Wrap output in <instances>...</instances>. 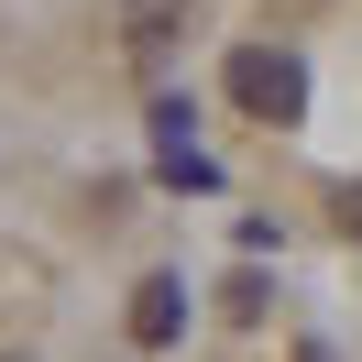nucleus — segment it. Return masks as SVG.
Masks as SVG:
<instances>
[{"label": "nucleus", "mask_w": 362, "mask_h": 362, "mask_svg": "<svg viewBox=\"0 0 362 362\" xmlns=\"http://www.w3.org/2000/svg\"><path fill=\"white\" fill-rule=\"evenodd\" d=\"M230 99H242L252 121H296L308 110V66H296L286 45H242L230 55Z\"/></svg>", "instance_id": "1"}, {"label": "nucleus", "mask_w": 362, "mask_h": 362, "mask_svg": "<svg viewBox=\"0 0 362 362\" xmlns=\"http://www.w3.org/2000/svg\"><path fill=\"white\" fill-rule=\"evenodd\" d=\"M176 329H187V286H176V274H154V286H132V340H143V351H165Z\"/></svg>", "instance_id": "2"}, {"label": "nucleus", "mask_w": 362, "mask_h": 362, "mask_svg": "<svg viewBox=\"0 0 362 362\" xmlns=\"http://www.w3.org/2000/svg\"><path fill=\"white\" fill-rule=\"evenodd\" d=\"M176 23H187V0H121V45H143V55H154Z\"/></svg>", "instance_id": "3"}, {"label": "nucleus", "mask_w": 362, "mask_h": 362, "mask_svg": "<svg viewBox=\"0 0 362 362\" xmlns=\"http://www.w3.org/2000/svg\"><path fill=\"white\" fill-rule=\"evenodd\" d=\"M340 230H351V242H362V187H340Z\"/></svg>", "instance_id": "4"}]
</instances>
